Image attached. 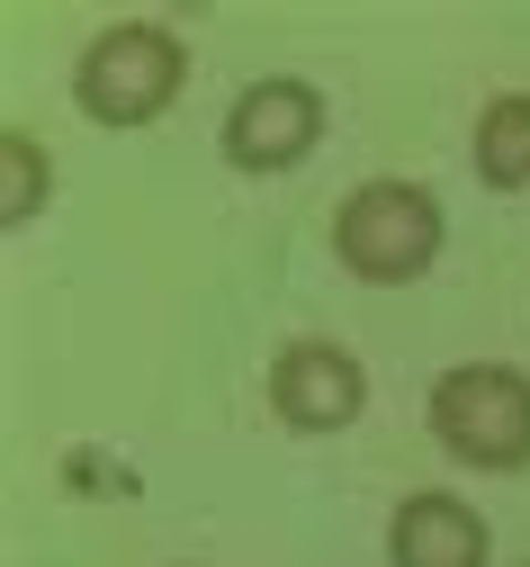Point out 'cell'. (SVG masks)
Instances as JSON below:
<instances>
[{
	"instance_id": "cell-1",
	"label": "cell",
	"mask_w": 530,
	"mask_h": 567,
	"mask_svg": "<svg viewBox=\"0 0 530 567\" xmlns=\"http://www.w3.org/2000/svg\"><path fill=\"white\" fill-rule=\"evenodd\" d=\"M432 414V442L477 468V477H512L530 468V379L512 361H449L423 396Z\"/></svg>"
},
{
	"instance_id": "cell-2",
	"label": "cell",
	"mask_w": 530,
	"mask_h": 567,
	"mask_svg": "<svg viewBox=\"0 0 530 567\" xmlns=\"http://www.w3.org/2000/svg\"><path fill=\"white\" fill-rule=\"evenodd\" d=\"M189 82V45L163 28V19H117L82 45V63H72V100H82V117L100 126H154Z\"/></svg>"
},
{
	"instance_id": "cell-3",
	"label": "cell",
	"mask_w": 530,
	"mask_h": 567,
	"mask_svg": "<svg viewBox=\"0 0 530 567\" xmlns=\"http://www.w3.org/2000/svg\"><path fill=\"white\" fill-rule=\"evenodd\" d=\"M440 198L423 181H360L342 207H333V252L351 279L368 289H414V279L440 261Z\"/></svg>"
},
{
	"instance_id": "cell-4",
	"label": "cell",
	"mask_w": 530,
	"mask_h": 567,
	"mask_svg": "<svg viewBox=\"0 0 530 567\" xmlns=\"http://www.w3.org/2000/svg\"><path fill=\"white\" fill-rule=\"evenodd\" d=\"M324 145V91L297 82V73H261L235 91V109H225V163L235 172H297Z\"/></svg>"
},
{
	"instance_id": "cell-5",
	"label": "cell",
	"mask_w": 530,
	"mask_h": 567,
	"mask_svg": "<svg viewBox=\"0 0 530 567\" xmlns=\"http://www.w3.org/2000/svg\"><path fill=\"white\" fill-rule=\"evenodd\" d=\"M270 405L297 423V433H351V423L368 414V370L351 361L342 342H288L270 361Z\"/></svg>"
},
{
	"instance_id": "cell-6",
	"label": "cell",
	"mask_w": 530,
	"mask_h": 567,
	"mask_svg": "<svg viewBox=\"0 0 530 567\" xmlns=\"http://www.w3.org/2000/svg\"><path fill=\"white\" fill-rule=\"evenodd\" d=\"M486 558H495L486 514L468 495H449V486L405 495L396 523H387V567H486Z\"/></svg>"
},
{
	"instance_id": "cell-7",
	"label": "cell",
	"mask_w": 530,
	"mask_h": 567,
	"mask_svg": "<svg viewBox=\"0 0 530 567\" xmlns=\"http://www.w3.org/2000/svg\"><path fill=\"white\" fill-rule=\"evenodd\" d=\"M468 163H477L486 189H530V91H503V100L477 109Z\"/></svg>"
},
{
	"instance_id": "cell-8",
	"label": "cell",
	"mask_w": 530,
	"mask_h": 567,
	"mask_svg": "<svg viewBox=\"0 0 530 567\" xmlns=\"http://www.w3.org/2000/svg\"><path fill=\"white\" fill-rule=\"evenodd\" d=\"M45 189H54L45 145H37L28 126H0V226H28L37 207H45Z\"/></svg>"
}]
</instances>
